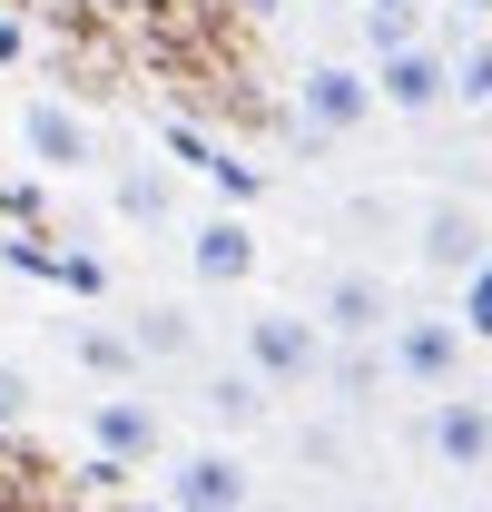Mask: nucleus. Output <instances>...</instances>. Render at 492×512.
<instances>
[{"mask_svg":"<svg viewBox=\"0 0 492 512\" xmlns=\"http://www.w3.org/2000/svg\"><path fill=\"white\" fill-rule=\"evenodd\" d=\"M89 453L99 463H158L168 453V414L138 394V384H109V394H89Z\"/></svg>","mask_w":492,"mask_h":512,"instance_id":"7","label":"nucleus"},{"mask_svg":"<svg viewBox=\"0 0 492 512\" xmlns=\"http://www.w3.org/2000/svg\"><path fill=\"white\" fill-rule=\"evenodd\" d=\"M187 276H197V286H246V276H256V227L227 217V207L197 217V227H187Z\"/></svg>","mask_w":492,"mask_h":512,"instance_id":"11","label":"nucleus"},{"mask_svg":"<svg viewBox=\"0 0 492 512\" xmlns=\"http://www.w3.org/2000/svg\"><path fill=\"white\" fill-rule=\"evenodd\" d=\"M10 424H30V375H20V365H0V434H10Z\"/></svg>","mask_w":492,"mask_h":512,"instance_id":"19","label":"nucleus"},{"mask_svg":"<svg viewBox=\"0 0 492 512\" xmlns=\"http://www.w3.org/2000/svg\"><path fill=\"white\" fill-rule=\"evenodd\" d=\"M365 79H374V109H394V119H443L453 109V60L433 40H404V50L365 60Z\"/></svg>","mask_w":492,"mask_h":512,"instance_id":"5","label":"nucleus"},{"mask_svg":"<svg viewBox=\"0 0 492 512\" xmlns=\"http://www.w3.org/2000/svg\"><path fill=\"white\" fill-rule=\"evenodd\" d=\"M443 60H453V109H492V30L453 40Z\"/></svg>","mask_w":492,"mask_h":512,"instance_id":"16","label":"nucleus"},{"mask_svg":"<svg viewBox=\"0 0 492 512\" xmlns=\"http://www.w3.org/2000/svg\"><path fill=\"white\" fill-rule=\"evenodd\" d=\"M128 355H138V365H187V355H197V316L168 306V296L138 306V316H128Z\"/></svg>","mask_w":492,"mask_h":512,"instance_id":"13","label":"nucleus"},{"mask_svg":"<svg viewBox=\"0 0 492 512\" xmlns=\"http://www.w3.org/2000/svg\"><path fill=\"white\" fill-rule=\"evenodd\" d=\"M463 286V306H453V325H463V345H492V256L473 266V276H453Z\"/></svg>","mask_w":492,"mask_h":512,"instance_id":"17","label":"nucleus"},{"mask_svg":"<svg viewBox=\"0 0 492 512\" xmlns=\"http://www.w3.org/2000/svg\"><path fill=\"white\" fill-rule=\"evenodd\" d=\"M414 256H424L433 276H473V266L492 256V217H483V207H463V197H433L424 227H414Z\"/></svg>","mask_w":492,"mask_h":512,"instance_id":"10","label":"nucleus"},{"mask_svg":"<svg viewBox=\"0 0 492 512\" xmlns=\"http://www.w3.org/2000/svg\"><path fill=\"white\" fill-rule=\"evenodd\" d=\"M246 375L266 384V394L325 375V335L306 325V306H246Z\"/></svg>","mask_w":492,"mask_h":512,"instance_id":"2","label":"nucleus"},{"mask_svg":"<svg viewBox=\"0 0 492 512\" xmlns=\"http://www.w3.org/2000/svg\"><path fill=\"white\" fill-rule=\"evenodd\" d=\"M296 128L306 138H365L374 128V79L355 60H306L296 69Z\"/></svg>","mask_w":492,"mask_h":512,"instance_id":"4","label":"nucleus"},{"mask_svg":"<svg viewBox=\"0 0 492 512\" xmlns=\"http://www.w3.org/2000/svg\"><path fill=\"white\" fill-rule=\"evenodd\" d=\"M266 404H276V394H266V384L246 375V365H217V375L197 384V414L217 424V444H237V434H256V424H266Z\"/></svg>","mask_w":492,"mask_h":512,"instance_id":"12","label":"nucleus"},{"mask_svg":"<svg viewBox=\"0 0 492 512\" xmlns=\"http://www.w3.org/2000/svg\"><path fill=\"white\" fill-rule=\"evenodd\" d=\"M424 453L433 473H492V394H433L424 404Z\"/></svg>","mask_w":492,"mask_h":512,"instance_id":"8","label":"nucleus"},{"mask_svg":"<svg viewBox=\"0 0 492 512\" xmlns=\"http://www.w3.org/2000/svg\"><path fill=\"white\" fill-rule=\"evenodd\" d=\"M256 503V463L237 444H187L168 463V512H246Z\"/></svg>","mask_w":492,"mask_h":512,"instance_id":"6","label":"nucleus"},{"mask_svg":"<svg viewBox=\"0 0 492 512\" xmlns=\"http://www.w3.org/2000/svg\"><path fill=\"white\" fill-rule=\"evenodd\" d=\"M79 365H89V375H109V384H128V375H138L128 335H109V325H79Z\"/></svg>","mask_w":492,"mask_h":512,"instance_id":"18","label":"nucleus"},{"mask_svg":"<svg viewBox=\"0 0 492 512\" xmlns=\"http://www.w3.org/2000/svg\"><path fill=\"white\" fill-rule=\"evenodd\" d=\"M119 217L168 227V217H178V178H168V168H128V178H119Z\"/></svg>","mask_w":492,"mask_h":512,"instance_id":"15","label":"nucleus"},{"mask_svg":"<svg viewBox=\"0 0 492 512\" xmlns=\"http://www.w3.org/2000/svg\"><path fill=\"white\" fill-rule=\"evenodd\" d=\"M355 30H365V60L424 40V0H355Z\"/></svg>","mask_w":492,"mask_h":512,"instance_id":"14","label":"nucleus"},{"mask_svg":"<svg viewBox=\"0 0 492 512\" xmlns=\"http://www.w3.org/2000/svg\"><path fill=\"white\" fill-rule=\"evenodd\" d=\"M20 148H30V168H50V178L99 168V128L79 119L69 99H30V109H20Z\"/></svg>","mask_w":492,"mask_h":512,"instance_id":"9","label":"nucleus"},{"mask_svg":"<svg viewBox=\"0 0 492 512\" xmlns=\"http://www.w3.org/2000/svg\"><path fill=\"white\" fill-rule=\"evenodd\" d=\"M374 345H384V375L414 384V394H453V384H463V355H473L463 325L433 316V306H394V325H384Z\"/></svg>","mask_w":492,"mask_h":512,"instance_id":"1","label":"nucleus"},{"mask_svg":"<svg viewBox=\"0 0 492 512\" xmlns=\"http://www.w3.org/2000/svg\"><path fill=\"white\" fill-rule=\"evenodd\" d=\"M463 10H492V0H463Z\"/></svg>","mask_w":492,"mask_h":512,"instance_id":"21","label":"nucleus"},{"mask_svg":"<svg viewBox=\"0 0 492 512\" xmlns=\"http://www.w3.org/2000/svg\"><path fill=\"white\" fill-rule=\"evenodd\" d=\"M237 10H246V20H276V10H286V0H237Z\"/></svg>","mask_w":492,"mask_h":512,"instance_id":"20","label":"nucleus"},{"mask_svg":"<svg viewBox=\"0 0 492 512\" xmlns=\"http://www.w3.org/2000/svg\"><path fill=\"white\" fill-rule=\"evenodd\" d=\"M306 325L325 335V345H374V335L394 325V286H384L374 266H335V276H315Z\"/></svg>","mask_w":492,"mask_h":512,"instance_id":"3","label":"nucleus"}]
</instances>
